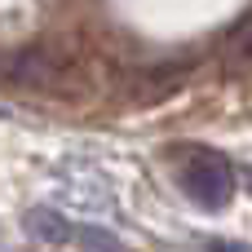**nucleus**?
<instances>
[{
  "label": "nucleus",
  "instance_id": "obj_1",
  "mask_svg": "<svg viewBox=\"0 0 252 252\" xmlns=\"http://www.w3.org/2000/svg\"><path fill=\"white\" fill-rule=\"evenodd\" d=\"M177 182H182V190L190 195V204H199L204 213H221V208L235 199V173H230V164H226L221 155H213V151L186 155Z\"/></svg>",
  "mask_w": 252,
  "mask_h": 252
},
{
  "label": "nucleus",
  "instance_id": "obj_2",
  "mask_svg": "<svg viewBox=\"0 0 252 252\" xmlns=\"http://www.w3.org/2000/svg\"><path fill=\"white\" fill-rule=\"evenodd\" d=\"M27 226H31L40 239H53V244H62V239H66V221H62L58 213H49V208H35V213H27Z\"/></svg>",
  "mask_w": 252,
  "mask_h": 252
},
{
  "label": "nucleus",
  "instance_id": "obj_3",
  "mask_svg": "<svg viewBox=\"0 0 252 252\" xmlns=\"http://www.w3.org/2000/svg\"><path fill=\"white\" fill-rule=\"evenodd\" d=\"M80 252H124V244H120L111 230L89 226V230H80Z\"/></svg>",
  "mask_w": 252,
  "mask_h": 252
},
{
  "label": "nucleus",
  "instance_id": "obj_4",
  "mask_svg": "<svg viewBox=\"0 0 252 252\" xmlns=\"http://www.w3.org/2000/svg\"><path fill=\"white\" fill-rule=\"evenodd\" d=\"M217 252H239V248H226V244H217Z\"/></svg>",
  "mask_w": 252,
  "mask_h": 252
},
{
  "label": "nucleus",
  "instance_id": "obj_5",
  "mask_svg": "<svg viewBox=\"0 0 252 252\" xmlns=\"http://www.w3.org/2000/svg\"><path fill=\"white\" fill-rule=\"evenodd\" d=\"M248 182H252V177H248Z\"/></svg>",
  "mask_w": 252,
  "mask_h": 252
}]
</instances>
